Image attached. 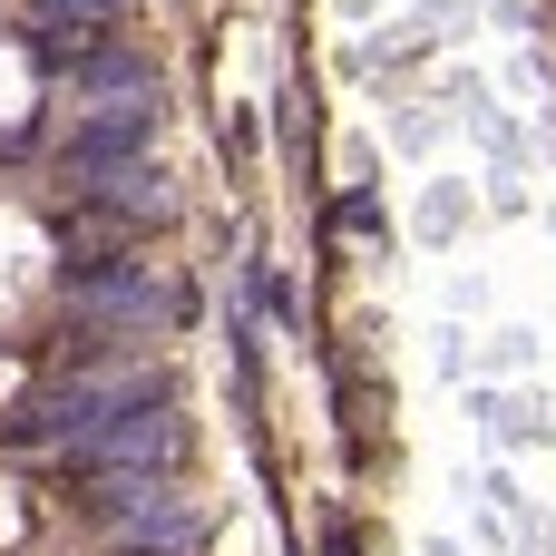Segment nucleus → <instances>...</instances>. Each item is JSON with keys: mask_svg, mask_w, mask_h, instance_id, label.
Returning a JSON list of instances; mask_svg holds the SVG:
<instances>
[{"mask_svg": "<svg viewBox=\"0 0 556 556\" xmlns=\"http://www.w3.org/2000/svg\"><path fill=\"white\" fill-rule=\"evenodd\" d=\"M137 401H156L137 362H117V371H78V381H59L49 401H29V410L10 420V440H49V450H78L88 430H108V420H117V410H137Z\"/></svg>", "mask_w": 556, "mask_h": 556, "instance_id": "1", "label": "nucleus"}, {"mask_svg": "<svg viewBox=\"0 0 556 556\" xmlns=\"http://www.w3.org/2000/svg\"><path fill=\"white\" fill-rule=\"evenodd\" d=\"M68 313H78L88 332H147V323H166V313H176V293H166L147 264L98 254V264H78V274H68Z\"/></svg>", "mask_w": 556, "mask_h": 556, "instance_id": "2", "label": "nucleus"}, {"mask_svg": "<svg viewBox=\"0 0 556 556\" xmlns=\"http://www.w3.org/2000/svg\"><path fill=\"white\" fill-rule=\"evenodd\" d=\"M176 450H186L176 410H166V401H137V410H117L108 430H88L68 459H78L88 479H147V469H176Z\"/></svg>", "mask_w": 556, "mask_h": 556, "instance_id": "3", "label": "nucleus"}, {"mask_svg": "<svg viewBox=\"0 0 556 556\" xmlns=\"http://www.w3.org/2000/svg\"><path fill=\"white\" fill-rule=\"evenodd\" d=\"M147 137H156V98H88L78 127H68V186L147 166Z\"/></svg>", "mask_w": 556, "mask_h": 556, "instance_id": "4", "label": "nucleus"}, {"mask_svg": "<svg viewBox=\"0 0 556 556\" xmlns=\"http://www.w3.org/2000/svg\"><path fill=\"white\" fill-rule=\"evenodd\" d=\"M98 508H108V518H117L147 556H195V538H205V528H195V508H186L166 479H108V498H98Z\"/></svg>", "mask_w": 556, "mask_h": 556, "instance_id": "5", "label": "nucleus"}, {"mask_svg": "<svg viewBox=\"0 0 556 556\" xmlns=\"http://www.w3.org/2000/svg\"><path fill=\"white\" fill-rule=\"evenodd\" d=\"M39 29H68V39H98V29H117V0H39Z\"/></svg>", "mask_w": 556, "mask_h": 556, "instance_id": "6", "label": "nucleus"}]
</instances>
